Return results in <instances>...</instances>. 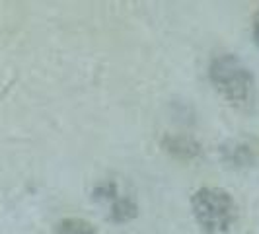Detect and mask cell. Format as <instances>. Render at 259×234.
Returning a JSON list of instances; mask_svg holds the SVG:
<instances>
[{"mask_svg":"<svg viewBox=\"0 0 259 234\" xmlns=\"http://www.w3.org/2000/svg\"><path fill=\"white\" fill-rule=\"evenodd\" d=\"M191 211L201 230L207 234L226 232L238 217L234 197L221 187H201L191 197Z\"/></svg>","mask_w":259,"mask_h":234,"instance_id":"cell-1","label":"cell"},{"mask_svg":"<svg viewBox=\"0 0 259 234\" xmlns=\"http://www.w3.org/2000/svg\"><path fill=\"white\" fill-rule=\"evenodd\" d=\"M208 76L212 86L232 105H246L251 100L253 78L247 66L232 53L217 55L210 63Z\"/></svg>","mask_w":259,"mask_h":234,"instance_id":"cell-2","label":"cell"},{"mask_svg":"<svg viewBox=\"0 0 259 234\" xmlns=\"http://www.w3.org/2000/svg\"><path fill=\"white\" fill-rule=\"evenodd\" d=\"M96 195L102 197L104 201H109V203H111L109 215H111V219H113L115 222H125L137 215V205L131 201L129 197H119L117 187L113 185V183L107 185V187L96 189Z\"/></svg>","mask_w":259,"mask_h":234,"instance_id":"cell-3","label":"cell"},{"mask_svg":"<svg viewBox=\"0 0 259 234\" xmlns=\"http://www.w3.org/2000/svg\"><path fill=\"white\" fill-rule=\"evenodd\" d=\"M55 234H98L96 228L88 221L78 219V217H68L57 224Z\"/></svg>","mask_w":259,"mask_h":234,"instance_id":"cell-4","label":"cell"},{"mask_svg":"<svg viewBox=\"0 0 259 234\" xmlns=\"http://www.w3.org/2000/svg\"><path fill=\"white\" fill-rule=\"evenodd\" d=\"M166 146H168L169 152H174V154L180 156V158H191V156H195L199 152V144H195L189 139H180V137L168 139Z\"/></svg>","mask_w":259,"mask_h":234,"instance_id":"cell-5","label":"cell"},{"mask_svg":"<svg viewBox=\"0 0 259 234\" xmlns=\"http://www.w3.org/2000/svg\"><path fill=\"white\" fill-rule=\"evenodd\" d=\"M251 29H253V39H255V43L259 45V8H257V12L253 14V20H251Z\"/></svg>","mask_w":259,"mask_h":234,"instance_id":"cell-6","label":"cell"}]
</instances>
